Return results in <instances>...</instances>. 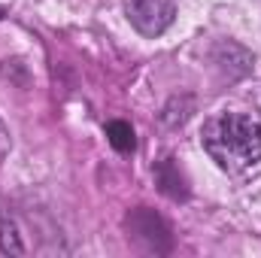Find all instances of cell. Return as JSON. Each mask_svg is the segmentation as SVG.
I'll return each mask as SVG.
<instances>
[{"label": "cell", "instance_id": "obj_1", "mask_svg": "<svg viewBox=\"0 0 261 258\" xmlns=\"http://www.w3.org/2000/svg\"><path fill=\"white\" fill-rule=\"evenodd\" d=\"M203 149L228 173H249L261 164V122L249 113H225L203 128Z\"/></svg>", "mask_w": 261, "mask_h": 258}, {"label": "cell", "instance_id": "obj_2", "mask_svg": "<svg viewBox=\"0 0 261 258\" xmlns=\"http://www.w3.org/2000/svg\"><path fill=\"white\" fill-rule=\"evenodd\" d=\"M125 12H128L130 24L140 34L158 37V34H164L173 24L176 6H173V0H128L125 3Z\"/></svg>", "mask_w": 261, "mask_h": 258}, {"label": "cell", "instance_id": "obj_3", "mask_svg": "<svg viewBox=\"0 0 261 258\" xmlns=\"http://www.w3.org/2000/svg\"><path fill=\"white\" fill-rule=\"evenodd\" d=\"M128 231L137 240H143L149 249H155V252H170V246H173L167 222L161 216H155L152 210H146V207L134 210L128 216Z\"/></svg>", "mask_w": 261, "mask_h": 258}, {"label": "cell", "instance_id": "obj_4", "mask_svg": "<svg viewBox=\"0 0 261 258\" xmlns=\"http://www.w3.org/2000/svg\"><path fill=\"white\" fill-rule=\"evenodd\" d=\"M155 176H158V183H161V189L170 194V197H186V183H182V176L176 173V167H173V161L167 158V161H161V167L155 170Z\"/></svg>", "mask_w": 261, "mask_h": 258}, {"label": "cell", "instance_id": "obj_5", "mask_svg": "<svg viewBox=\"0 0 261 258\" xmlns=\"http://www.w3.org/2000/svg\"><path fill=\"white\" fill-rule=\"evenodd\" d=\"M107 137H110V143L119 152H130L134 149V131H130L128 122H110L107 125Z\"/></svg>", "mask_w": 261, "mask_h": 258}, {"label": "cell", "instance_id": "obj_6", "mask_svg": "<svg viewBox=\"0 0 261 258\" xmlns=\"http://www.w3.org/2000/svg\"><path fill=\"white\" fill-rule=\"evenodd\" d=\"M0 246H3V252H15V255L24 252L18 234H15V228H12V222H6V216H0Z\"/></svg>", "mask_w": 261, "mask_h": 258}]
</instances>
